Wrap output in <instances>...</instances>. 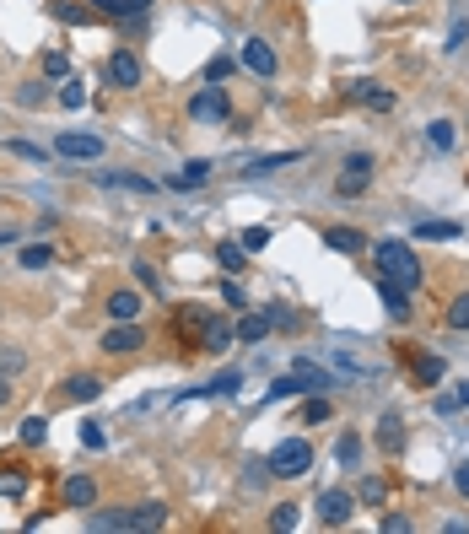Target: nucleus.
<instances>
[{"label":"nucleus","mask_w":469,"mask_h":534,"mask_svg":"<svg viewBox=\"0 0 469 534\" xmlns=\"http://www.w3.org/2000/svg\"><path fill=\"white\" fill-rule=\"evenodd\" d=\"M372 259H378V271H383V281H394V287H405V292H416L421 287V254L410 248V243H399V238H383L378 248H372Z\"/></svg>","instance_id":"f257e3e1"},{"label":"nucleus","mask_w":469,"mask_h":534,"mask_svg":"<svg viewBox=\"0 0 469 534\" xmlns=\"http://www.w3.org/2000/svg\"><path fill=\"white\" fill-rule=\"evenodd\" d=\"M264 470H270L276 481H302V475L313 470V448H308L302 437H281V443L270 448V459H264Z\"/></svg>","instance_id":"f03ea898"},{"label":"nucleus","mask_w":469,"mask_h":534,"mask_svg":"<svg viewBox=\"0 0 469 534\" xmlns=\"http://www.w3.org/2000/svg\"><path fill=\"white\" fill-rule=\"evenodd\" d=\"M108 357H136L141 346H146V329H141V318H113V329L98 341Z\"/></svg>","instance_id":"7ed1b4c3"},{"label":"nucleus","mask_w":469,"mask_h":534,"mask_svg":"<svg viewBox=\"0 0 469 534\" xmlns=\"http://www.w3.org/2000/svg\"><path fill=\"white\" fill-rule=\"evenodd\" d=\"M313 513H318V523H324V529H340V523H351V513H356V491L329 486V491H318Z\"/></svg>","instance_id":"20e7f679"},{"label":"nucleus","mask_w":469,"mask_h":534,"mask_svg":"<svg viewBox=\"0 0 469 534\" xmlns=\"http://www.w3.org/2000/svg\"><path fill=\"white\" fill-rule=\"evenodd\" d=\"M54 152L71 157V162H98V157H103V136H92V130H59V136H54Z\"/></svg>","instance_id":"39448f33"},{"label":"nucleus","mask_w":469,"mask_h":534,"mask_svg":"<svg viewBox=\"0 0 469 534\" xmlns=\"http://www.w3.org/2000/svg\"><path fill=\"white\" fill-rule=\"evenodd\" d=\"M367 184H372V157H367V152H351L346 168H340V178H334V194H340V200H356V194H367Z\"/></svg>","instance_id":"423d86ee"},{"label":"nucleus","mask_w":469,"mask_h":534,"mask_svg":"<svg viewBox=\"0 0 469 534\" xmlns=\"http://www.w3.org/2000/svg\"><path fill=\"white\" fill-rule=\"evenodd\" d=\"M189 119H194V124H227V119H232V103H227V92H222V87L194 92V103H189Z\"/></svg>","instance_id":"0eeeda50"},{"label":"nucleus","mask_w":469,"mask_h":534,"mask_svg":"<svg viewBox=\"0 0 469 534\" xmlns=\"http://www.w3.org/2000/svg\"><path fill=\"white\" fill-rule=\"evenodd\" d=\"M346 98H351V103H362V108H372V114H394V108H399L394 87H378V82H367V76L346 82Z\"/></svg>","instance_id":"6e6552de"},{"label":"nucleus","mask_w":469,"mask_h":534,"mask_svg":"<svg viewBox=\"0 0 469 534\" xmlns=\"http://www.w3.org/2000/svg\"><path fill=\"white\" fill-rule=\"evenodd\" d=\"M243 71H254L259 82H270L276 76V49L264 38H243Z\"/></svg>","instance_id":"1a4fd4ad"},{"label":"nucleus","mask_w":469,"mask_h":534,"mask_svg":"<svg viewBox=\"0 0 469 534\" xmlns=\"http://www.w3.org/2000/svg\"><path fill=\"white\" fill-rule=\"evenodd\" d=\"M206 324H211V308H199V302H184L178 313H173V329L189 341V346H199V335H206Z\"/></svg>","instance_id":"9d476101"},{"label":"nucleus","mask_w":469,"mask_h":534,"mask_svg":"<svg viewBox=\"0 0 469 534\" xmlns=\"http://www.w3.org/2000/svg\"><path fill=\"white\" fill-rule=\"evenodd\" d=\"M108 82L124 87V92H129V87H141V59L129 54V49H113V54H108Z\"/></svg>","instance_id":"9b49d317"},{"label":"nucleus","mask_w":469,"mask_h":534,"mask_svg":"<svg viewBox=\"0 0 469 534\" xmlns=\"http://www.w3.org/2000/svg\"><path fill=\"white\" fill-rule=\"evenodd\" d=\"M59 497H65V507H76V513H87L92 502H98V481L92 475H71L59 486Z\"/></svg>","instance_id":"f8f14e48"},{"label":"nucleus","mask_w":469,"mask_h":534,"mask_svg":"<svg viewBox=\"0 0 469 534\" xmlns=\"http://www.w3.org/2000/svg\"><path fill=\"white\" fill-rule=\"evenodd\" d=\"M141 308H146V297H141L136 287L108 292V318H141Z\"/></svg>","instance_id":"ddd939ff"},{"label":"nucleus","mask_w":469,"mask_h":534,"mask_svg":"<svg viewBox=\"0 0 469 534\" xmlns=\"http://www.w3.org/2000/svg\"><path fill=\"white\" fill-rule=\"evenodd\" d=\"M324 248H329V254H367V238H362L356 227H329V232H324Z\"/></svg>","instance_id":"4468645a"},{"label":"nucleus","mask_w":469,"mask_h":534,"mask_svg":"<svg viewBox=\"0 0 469 534\" xmlns=\"http://www.w3.org/2000/svg\"><path fill=\"white\" fill-rule=\"evenodd\" d=\"M168 523V507L162 502H141V507H129V534H152Z\"/></svg>","instance_id":"2eb2a0df"},{"label":"nucleus","mask_w":469,"mask_h":534,"mask_svg":"<svg viewBox=\"0 0 469 534\" xmlns=\"http://www.w3.org/2000/svg\"><path fill=\"white\" fill-rule=\"evenodd\" d=\"M378 297H383V308H388V318H394V324H405V318H410V292H405V287L378 281Z\"/></svg>","instance_id":"dca6fc26"},{"label":"nucleus","mask_w":469,"mask_h":534,"mask_svg":"<svg viewBox=\"0 0 469 534\" xmlns=\"http://www.w3.org/2000/svg\"><path fill=\"white\" fill-rule=\"evenodd\" d=\"M87 6L103 12V17H119V22H124V17H146V12H152V0H87Z\"/></svg>","instance_id":"f3484780"},{"label":"nucleus","mask_w":469,"mask_h":534,"mask_svg":"<svg viewBox=\"0 0 469 534\" xmlns=\"http://www.w3.org/2000/svg\"><path fill=\"white\" fill-rule=\"evenodd\" d=\"M87 529H92V534H108V529H124V534H129V507H103V513L87 507Z\"/></svg>","instance_id":"a211bd4d"},{"label":"nucleus","mask_w":469,"mask_h":534,"mask_svg":"<svg viewBox=\"0 0 469 534\" xmlns=\"http://www.w3.org/2000/svg\"><path fill=\"white\" fill-rule=\"evenodd\" d=\"M216 264H222L227 276H243V271H248V248H243L238 238H227V243H216Z\"/></svg>","instance_id":"6ab92c4d"},{"label":"nucleus","mask_w":469,"mask_h":534,"mask_svg":"<svg viewBox=\"0 0 469 534\" xmlns=\"http://www.w3.org/2000/svg\"><path fill=\"white\" fill-rule=\"evenodd\" d=\"M399 427H405V421H399L394 411L378 416V448H383V453H399V448H405V432H399Z\"/></svg>","instance_id":"aec40b11"},{"label":"nucleus","mask_w":469,"mask_h":534,"mask_svg":"<svg viewBox=\"0 0 469 534\" xmlns=\"http://www.w3.org/2000/svg\"><path fill=\"white\" fill-rule=\"evenodd\" d=\"M232 341H238V335H232V324L211 313V324H206V335H199V351H227Z\"/></svg>","instance_id":"412c9836"},{"label":"nucleus","mask_w":469,"mask_h":534,"mask_svg":"<svg viewBox=\"0 0 469 534\" xmlns=\"http://www.w3.org/2000/svg\"><path fill=\"white\" fill-rule=\"evenodd\" d=\"M98 394H103L98 373H71V378H65V399H98Z\"/></svg>","instance_id":"4be33fe9"},{"label":"nucleus","mask_w":469,"mask_h":534,"mask_svg":"<svg viewBox=\"0 0 469 534\" xmlns=\"http://www.w3.org/2000/svg\"><path fill=\"white\" fill-rule=\"evenodd\" d=\"M232 335H238V341H264V335H270V313H243V318L232 324Z\"/></svg>","instance_id":"5701e85b"},{"label":"nucleus","mask_w":469,"mask_h":534,"mask_svg":"<svg viewBox=\"0 0 469 534\" xmlns=\"http://www.w3.org/2000/svg\"><path fill=\"white\" fill-rule=\"evenodd\" d=\"M0 497H6V502L27 497V470H17V464H0Z\"/></svg>","instance_id":"b1692460"},{"label":"nucleus","mask_w":469,"mask_h":534,"mask_svg":"<svg viewBox=\"0 0 469 534\" xmlns=\"http://www.w3.org/2000/svg\"><path fill=\"white\" fill-rule=\"evenodd\" d=\"M238 389H243V378H238V373H222V378H211V383L189 389L184 399H211V394H238Z\"/></svg>","instance_id":"393cba45"},{"label":"nucleus","mask_w":469,"mask_h":534,"mask_svg":"<svg viewBox=\"0 0 469 534\" xmlns=\"http://www.w3.org/2000/svg\"><path fill=\"white\" fill-rule=\"evenodd\" d=\"M297 157H302V152H276V157H254V162H248L243 173H248V178H264V173H276V168H292Z\"/></svg>","instance_id":"a878e982"},{"label":"nucleus","mask_w":469,"mask_h":534,"mask_svg":"<svg viewBox=\"0 0 469 534\" xmlns=\"http://www.w3.org/2000/svg\"><path fill=\"white\" fill-rule=\"evenodd\" d=\"M17 264H22V271H49V264H54V248H49V243H27V248L17 254Z\"/></svg>","instance_id":"bb28decb"},{"label":"nucleus","mask_w":469,"mask_h":534,"mask_svg":"<svg viewBox=\"0 0 469 534\" xmlns=\"http://www.w3.org/2000/svg\"><path fill=\"white\" fill-rule=\"evenodd\" d=\"M416 238H426V243H453V238H458V222H416Z\"/></svg>","instance_id":"cd10ccee"},{"label":"nucleus","mask_w":469,"mask_h":534,"mask_svg":"<svg viewBox=\"0 0 469 534\" xmlns=\"http://www.w3.org/2000/svg\"><path fill=\"white\" fill-rule=\"evenodd\" d=\"M17 437H22V448H43V443H49V421H43V416H27Z\"/></svg>","instance_id":"c85d7f7f"},{"label":"nucleus","mask_w":469,"mask_h":534,"mask_svg":"<svg viewBox=\"0 0 469 534\" xmlns=\"http://www.w3.org/2000/svg\"><path fill=\"white\" fill-rule=\"evenodd\" d=\"M297 523H302V507H297V502H281V507L270 513V529H276V534H292Z\"/></svg>","instance_id":"c756f323"},{"label":"nucleus","mask_w":469,"mask_h":534,"mask_svg":"<svg viewBox=\"0 0 469 534\" xmlns=\"http://www.w3.org/2000/svg\"><path fill=\"white\" fill-rule=\"evenodd\" d=\"M334 459H340L346 470H356V464H362V437H356V432H346L340 443H334Z\"/></svg>","instance_id":"7c9ffc66"},{"label":"nucleus","mask_w":469,"mask_h":534,"mask_svg":"<svg viewBox=\"0 0 469 534\" xmlns=\"http://www.w3.org/2000/svg\"><path fill=\"white\" fill-rule=\"evenodd\" d=\"M211 178V162H189L178 178H168V189H194V184H206Z\"/></svg>","instance_id":"2f4dec72"},{"label":"nucleus","mask_w":469,"mask_h":534,"mask_svg":"<svg viewBox=\"0 0 469 534\" xmlns=\"http://www.w3.org/2000/svg\"><path fill=\"white\" fill-rule=\"evenodd\" d=\"M442 373H448V367H442V357H416V383H426V389H432V383H442Z\"/></svg>","instance_id":"473e14b6"},{"label":"nucleus","mask_w":469,"mask_h":534,"mask_svg":"<svg viewBox=\"0 0 469 534\" xmlns=\"http://www.w3.org/2000/svg\"><path fill=\"white\" fill-rule=\"evenodd\" d=\"M426 141H432L437 152H453V119H432V130H426Z\"/></svg>","instance_id":"72a5a7b5"},{"label":"nucleus","mask_w":469,"mask_h":534,"mask_svg":"<svg viewBox=\"0 0 469 534\" xmlns=\"http://www.w3.org/2000/svg\"><path fill=\"white\" fill-rule=\"evenodd\" d=\"M49 17H59V22H87V6H76V0H49Z\"/></svg>","instance_id":"f704fd0d"},{"label":"nucleus","mask_w":469,"mask_h":534,"mask_svg":"<svg viewBox=\"0 0 469 534\" xmlns=\"http://www.w3.org/2000/svg\"><path fill=\"white\" fill-rule=\"evenodd\" d=\"M448 329H469V292H458L448 302Z\"/></svg>","instance_id":"c9c22d12"},{"label":"nucleus","mask_w":469,"mask_h":534,"mask_svg":"<svg viewBox=\"0 0 469 534\" xmlns=\"http://www.w3.org/2000/svg\"><path fill=\"white\" fill-rule=\"evenodd\" d=\"M297 378H302V389H329V373L313 362H297Z\"/></svg>","instance_id":"e433bc0d"},{"label":"nucleus","mask_w":469,"mask_h":534,"mask_svg":"<svg viewBox=\"0 0 469 534\" xmlns=\"http://www.w3.org/2000/svg\"><path fill=\"white\" fill-rule=\"evenodd\" d=\"M383 497H388V486H383V481H378V475H367V481H362V486H356V502H372V507H378V502H383Z\"/></svg>","instance_id":"4c0bfd02"},{"label":"nucleus","mask_w":469,"mask_h":534,"mask_svg":"<svg viewBox=\"0 0 469 534\" xmlns=\"http://www.w3.org/2000/svg\"><path fill=\"white\" fill-rule=\"evenodd\" d=\"M98 178L113 189H152V178H136V173H98Z\"/></svg>","instance_id":"58836bf2"},{"label":"nucleus","mask_w":469,"mask_h":534,"mask_svg":"<svg viewBox=\"0 0 469 534\" xmlns=\"http://www.w3.org/2000/svg\"><path fill=\"white\" fill-rule=\"evenodd\" d=\"M216 297H222V302H227V308H248V297H243V287H238V276H227V281H222V292H216Z\"/></svg>","instance_id":"ea45409f"},{"label":"nucleus","mask_w":469,"mask_h":534,"mask_svg":"<svg viewBox=\"0 0 469 534\" xmlns=\"http://www.w3.org/2000/svg\"><path fill=\"white\" fill-rule=\"evenodd\" d=\"M227 76H232V59H227V54H216V59L206 65V82H211V87H222Z\"/></svg>","instance_id":"a19ab883"},{"label":"nucleus","mask_w":469,"mask_h":534,"mask_svg":"<svg viewBox=\"0 0 469 534\" xmlns=\"http://www.w3.org/2000/svg\"><path fill=\"white\" fill-rule=\"evenodd\" d=\"M82 103H87V87L82 82H65L59 87V108H82Z\"/></svg>","instance_id":"79ce46f5"},{"label":"nucleus","mask_w":469,"mask_h":534,"mask_svg":"<svg viewBox=\"0 0 469 534\" xmlns=\"http://www.w3.org/2000/svg\"><path fill=\"white\" fill-rule=\"evenodd\" d=\"M238 243H243L248 254H259V248H270V227H248V232H243Z\"/></svg>","instance_id":"37998d69"},{"label":"nucleus","mask_w":469,"mask_h":534,"mask_svg":"<svg viewBox=\"0 0 469 534\" xmlns=\"http://www.w3.org/2000/svg\"><path fill=\"white\" fill-rule=\"evenodd\" d=\"M6 152H12V157H27V162H43V157H49V152L33 146V141H6Z\"/></svg>","instance_id":"c03bdc74"},{"label":"nucleus","mask_w":469,"mask_h":534,"mask_svg":"<svg viewBox=\"0 0 469 534\" xmlns=\"http://www.w3.org/2000/svg\"><path fill=\"white\" fill-rule=\"evenodd\" d=\"M302 421H308V427L329 421V399H308V405H302Z\"/></svg>","instance_id":"a18cd8bd"},{"label":"nucleus","mask_w":469,"mask_h":534,"mask_svg":"<svg viewBox=\"0 0 469 534\" xmlns=\"http://www.w3.org/2000/svg\"><path fill=\"white\" fill-rule=\"evenodd\" d=\"M43 98H49V87H38V82H27V87L17 92V103H22V108H38Z\"/></svg>","instance_id":"49530a36"},{"label":"nucleus","mask_w":469,"mask_h":534,"mask_svg":"<svg viewBox=\"0 0 469 534\" xmlns=\"http://www.w3.org/2000/svg\"><path fill=\"white\" fill-rule=\"evenodd\" d=\"M378 529H383V534H405V529H410V518H405V513H383V518H378Z\"/></svg>","instance_id":"de8ad7c7"},{"label":"nucleus","mask_w":469,"mask_h":534,"mask_svg":"<svg viewBox=\"0 0 469 534\" xmlns=\"http://www.w3.org/2000/svg\"><path fill=\"white\" fill-rule=\"evenodd\" d=\"M43 71H49V76H65V71H71V59H65L59 49H49V54H43Z\"/></svg>","instance_id":"09e8293b"},{"label":"nucleus","mask_w":469,"mask_h":534,"mask_svg":"<svg viewBox=\"0 0 469 534\" xmlns=\"http://www.w3.org/2000/svg\"><path fill=\"white\" fill-rule=\"evenodd\" d=\"M136 281H141L146 292H162V281H157V271H152V264H136Z\"/></svg>","instance_id":"8fccbe9b"},{"label":"nucleus","mask_w":469,"mask_h":534,"mask_svg":"<svg viewBox=\"0 0 469 534\" xmlns=\"http://www.w3.org/2000/svg\"><path fill=\"white\" fill-rule=\"evenodd\" d=\"M82 448H103V427L87 421V427H82Z\"/></svg>","instance_id":"3c124183"},{"label":"nucleus","mask_w":469,"mask_h":534,"mask_svg":"<svg viewBox=\"0 0 469 534\" xmlns=\"http://www.w3.org/2000/svg\"><path fill=\"white\" fill-rule=\"evenodd\" d=\"M458 405H464V399H458V394H437V411H442V416H453Z\"/></svg>","instance_id":"603ef678"},{"label":"nucleus","mask_w":469,"mask_h":534,"mask_svg":"<svg viewBox=\"0 0 469 534\" xmlns=\"http://www.w3.org/2000/svg\"><path fill=\"white\" fill-rule=\"evenodd\" d=\"M453 486H458V497H469V464H458V470H453Z\"/></svg>","instance_id":"864d4df0"},{"label":"nucleus","mask_w":469,"mask_h":534,"mask_svg":"<svg viewBox=\"0 0 469 534\" xmlns=\"http://www.w3.org/2000/svg\"><path fill=\"white\" fill-rule=\"evenodd\" d=\"M0 405H12V383L6 378H0Z\"/></svg>","instance_id":"5fc2aeb1"},{"label":"nucleus","mask_w":469,"mask_h":534,"mask_svg":"<svg viewBox=\"0 0 469 534\" xmlns=\"http://www.w3.org/2000/svg\"><path fill=\"white\" fill-rule=\"evenodd\" d=\"M458 399H464V405H469V383H464V389H458Z\"/></svg>","instance_id":"6e6d98bb"}]
</instances>
